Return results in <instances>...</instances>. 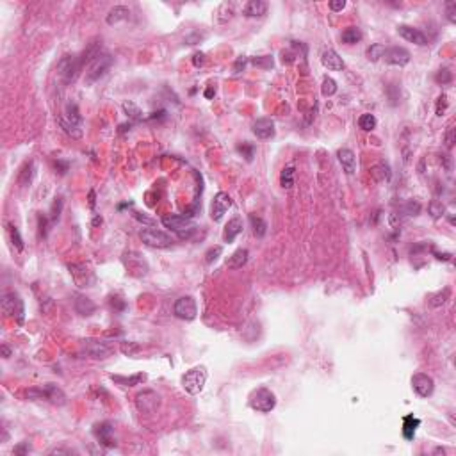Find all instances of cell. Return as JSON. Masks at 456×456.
Masks as SVG:
<instances>
[{
	"instance_id": "cell-1",
	"label": "cell",
	"mask_w": 456,
	"mask_h": 456,
	"mask_svg": "<svg viewBox=\"0 0 456 456\" xmlns=\"http://www.w3.org/2000/svg\"><path fill=\"white\" fill-rule=\"evenodd\" d=\"M161 221L168 230H171L182 241H191L200 228L191 218L180 216V214H164Z\"/></svg>"
},
{
	"instance_id": "cell-2",
	"label": "cell",
	"mask_w": 456,
	"mask_h": 456,
	"mask_svg": "<svg viewBox=\"0 0 456 456\" xmlns=\"http://www.w3.org/2000/svg\"><path fill=\"white\" fill-rule=\"evenodd\" d=\"M61 129L66 132L70 137L73 139H80L82 137V116H80V111H78L77 104L73 102H68L64 105V111L62 114L57 118Z\"/></svg>"
},
{
	"instance_id": "cell-3",
	"label": "cell",
	"mask_w": 456,
	"mask_h": 456,
	"mask_svg": "<svg viewBox=\"0 0 456 456\" xmlns=\"http://www.w3.org/2000/svg\"><path fill=\"white\" fill-rule=\"evenodd\" d=\"M25 398L31 399V401L45 399V401L56 404V406H64L66 401H68L66 394H64V392H62V390L54 383H45V385H39V387H31V389H27Z\"/></svg>"
},
{
	"instance_id": "cell-4",
	"label": "cell",
	"mask_w": 456,
	"mask_h": 456,
	"mask_svg": "<svg viewBox=\"0 0 456 456\" xmlns=\"http://www.w3.org/2000/svg\"><path fill=\"white\" fill-rule=\"evenodd\" d=\"M82 61L78 54H64L57 62V75L64 84H72L82 72Z\"/></svg>"
},
{
	"instance_id": "cell-5",
	"label": "cell",
	"mask_w": 456,
	"mask_h": 456,
	"mask_svg": "<svg viewBox=\"0 0 456 456\" xmlns=\"http://www.w3.org/2000/svg\"><path fill=\"white\" fill-rule=\"evenodd\" d=\"M2 312L5 316L15 317L18 324H23V319H25V305H23V300L20 298L18 292H4L2 294Z\"/></svg>"
},
{
	"instance_id": "cell-6",
	"label": "cell",
	"mask_w": 456,
	"mask_h": 456,
	"mask_svg": "<svg viewBox=\"0 0 456 456\" xmlns=\"http://www.w3.org/2000/svg\"><path fill=\"white\" fill-rule=\"evenodd\" d=\"M249 406L260 414H269L271 410H275L276 406V396L275 392H271L269 389L266 387H260V389L253 390L251 396H249Z\"/></svg>"
},
{
	"instance_id": "cell-7",
	"label": "cell",
	"mask_w": 456,
	"mask_h": 456,
	"mask_svg": "<svg viewBox=\"0 0 456 456\" xmlns=\"http://www.w3.org/2000/svg\"><path fill=\"white\" fill-rule=\"evenodd\" d=\"M114 62V57L107 52H102L96 59H95L91 64L88 66V72H86V84H95L96 80L104 77L105 73L109 72L111 66Z\"/></svg>"
},
{
	"instance_id": "cell-8",
	"label": "cell",
	"mask_w": 456,
	"mask_h": 456,
	"mask_svg": "<svg viewBox=\"0 0 456 456\" xmlns=\"http://www.w3.org/2000/svg\"><path fill=\"white\" fill-rule=\"evenodd\" d=\"M205 381H207V369L205 367L189 369V371L184 374V378H182L184 389H186L187 394H191V396L200 394L203 390V387H205Z\"/></svg>"
},
{
	"instance_id": "cell-9",
	"label": "cell",
	"mask_w": 456,
	"mask_h": 456,
	"mask_svg": "<svg viewBox=\"0 0 456 456\" xmlns=\"http://www.w3.org/2000/svg\"><path fill=\"white\" fill-rule=\"evenodd\" d=\"M141 241L150 246V248H157V249H164V248H171L173 246V239L171 235H168L166 232L162 230H157V228H145L141 232Z\"/></svg>"
},
{
	"instance_id": "cell-10",
	"label": "cell",
	"mask_w": 456,
	"mask_h": 456,
	"mask_svg": "<svg viewBox=\"0 0 456 456\" xmlns=\"http://www.w3.org/2000/svg\"><path fill=\"white\" fill-rule=\"evenodd\" d=\"M173 314L182 321H192L198 316V306L192 296H182L173 305Z\"/></svg>"
},
{
	"instance_id": "cell-11",
	"label": "cell",
	"mask_w": 456,
	"mask_h": 456,
	"mask_svg": "<svg viewBox=\"0 0 456 456\" xmlns=\"http://www.w3.org/2000/svg\"><path fill=\"white\" fill-rule=\"evenodd\" d=\"M82 347L86 355L95 360H104V358L111 357L114 351L111 344H107L105 341H98V339H86L82 342Z\"/></svg>"
},
{
	"instance_id": "cell-12",
	"label": "cell",
	"mask_w": 456,
	"mask_h": 456,
	"mask_svg": "<svg viewBox=\"0 0 456 456\" xmlns=\"http://www.w3.org/2000/svg\"><path fill=\"white\" fill-rule=\"evenodd\" d=\"M135 406L141 414H153L161 406V396L155 390H143L135 396Z\"/></svg>"
},
{
	"instance_id": "cell-13",
	"label": "cell",
	"mask_w": 456,
	"mask_h": 456,
	"mask_svg": "<svg viewBox=\"0 0 456 456\" xmlns=\"http://www.w3.org/2000/svg\"><path fill=\"white\" fill-rule=\"evenodd\" d=\"M68 269H70V275H72L73 282H75L80 289H84V287H91V285L96 282L95 273L89 269L86 264H70L68 266Z\"/></svg>"
},
{
	"instance_id": "cell-14",
	"label": "cell",
	"mask_w": 456,
	"mask_h": 456,
	"mask_svg": "<svg viewBox=\"0 0 456 456\" xmlns=\"http://www.w3.org/2000/svg\"><path fill=\"white\" fill-rule=\"evenodd\" d=\"M233 202L232 198H230V194L228 192H223L219 191L216 196H214L212 200V205H210V218H212V221H216V223H219L221 219H223V216L228 212V209L232 207Z\"/></svg>"
},
{
	"instance_id": "cell-15",
	"label": "cell",
	"mask_w": 456,
	"mask_h": 456,
	"mask_svg": "<svg viewBox=\"0 0 456 456\" xmlns=\"http://www.w3.org/2000/svg\"><path fill=\"white\" fill-rule=\"evenodd\" d=\"M93 435L95 438L98 440L100 446H104L105 449H113V447H116V438H114V428L111 422H98V424H95L93 428Z\"/></svg>"
},
{
	"instance_id": "cell-16",
	"label": "cell",
	"mask_w": 456,
	"mask_h": 456,
	"mask_svg": "<svg viewBox=\"0 0 456 456\" xmlns=\"http://www.w3.org/2000/svg\"><path fill=\"white\" fill-rule=\"evenodd\" d=\"M412 389L415 390V394L420 398H430L435 390V381L431 376L424 373H417L412 376Z\"/></svg>"
},
{
	"instance_id": "cell-17",
	"label": "cell",
	"mask_w": 456,
	"mask_h": 456,
	"mask_svg": "<svg viewBox=\"0 0 456 456\" xmlns=\"http://www.w3.org/2000/svg\"><path fill=\"white\" fill-rule=\"evenodd\" d=\"M381 59H385V62L390 66H406L410 62V52L403 47H392L385 50Z\"/></svg>"
},
{
	"instance_id": "cell-18",
	"label": "cell",
	"mask_w": 456,
	"mask_h": 456,
	"mask_svg": "<svg viewBox=\"0 0 456 456\" xmlns=\"http://www.w3.org/2000/svg\"><path fill=\"white\" fill-rule=\"evenodd\" d=\"M398 32H399V36L403 38V39H406L408 43H414V45H417V47H426V45L430 43L424 32L420 31V29H415V27L399 25L398 27Z\"/></svg>"
},
{
	"instance_id": "cell-19",
	"label": "cell",
	"mask_w": 456,
	"mask_h": 456,
	"mask_svg": "<svg viewBox=\"0 0 456 456\" xmlns=\"http://www.w3.org/2000/svg\"><path fill=\"white\" fill-rule=\"evenodd\" d=\"M251 130L259 139H271L275 135V123L271 118H259L253 123Z\"/></svg>"
},
{
	"instance_id": "cell-20",
	"label": "cell",
	"mask_w": 456,
	"mask_h": 456,
	"mask_svg": "<svg viewBox=\"0 0 456 456\" xmlns=\"http://www.w3.org/2000/svg\"><path fill=\"white\" fill-rule=\"evenodd\" d=\"M321 62H323V66L328 68V70H332V72H341V70H344V61H342V57L339 56L333 48H328V50H324V52L321 54Z\"/></svg>"
},
{
	"instance_id": "cell-21",
	"label": "cell",
	"mask_w": 456,
	"mask_h": 456,
	"mask_svg": "<svg viewBox=\"0 0 456 456\" xmlns=\"http://www.w3.org/2000/svg\"><path fill=\"white\" fill-rule=\"evenodd\" d=\"M267 2L264 0H249L248 4L243 7V15L246 18H262L267 13Z\"/></svg>"
},
{
	"instance_id": "cell-22",
	"label": "cell",
	"mask_w": 456,
	"mask_h": 456,
	"mask_svg": "<svg viewBox=\"0 0 456 456\" xmlns=\"http://www.w3.org/2000/svg\"><path fill=\"white\" fill-rule=\"evenodd\" d=\"M337 159L341 162L342 170L346 171L347 175H353L357 171V159H355V153L349 148H341L337 152Z\"/></svg>"
},
{
	"instance_id": "cell-23",
	"label": "cell",
	"mask_w": 456,
	"mask_h": 456,
	"mask_svg": "<svg viewBox=\"0 0 456 456\" xmlns=\"http://www.w3.org/2000/svg\"><path fill=\"white\" fill-rule=\"evenodd\" d=\"M243 219L239 218V216H235V218H232L230 221L227 223V227H225V232H223V241L225 243H233L235 241V237H237L239 233H243Z\"/></svg>"
},
{
	"instance_id": "cell-24",
	"label": "cell",
	"mask_w": 456,
	"mask_h": 456,
	"mask_svg": "<svg viewBox=\"0 0 456 456\" xmlns=\"http://www.w3.org/2000/svg\"><path fill=\"white\" fill-rule=\"evenodd\" d=\"M249 259V251L246 248H239L235 249L227 260V267L228 269H241L243 266H246Z\"/></svg>"
},
{
	"instance_id": "cell-25",
	"label": "cell",
	"mask_w": 456,
	"mask_h": 456,
	"mask_svg": "<svg viewBox=\"0 0 456 456\" xmlns=\"http://www.w3.org/2000/svg\"><path fill=\"white\" fill-rule=\"evenodd\" d=\"M129 18H130L129 7H125V5H114L113 9L107 13V16H105V21H107V25H116V23L129 20Z\"/></svg>"
},
{
	"instance_id": "cell-26",
	"label": "cell",
	"mask_w": 456,
	"mask_h": 456,
	"mask_svg": "<svg viewBox=\"0 0 456 456\" xmlns=\"http://www.w3.org/2000/svg\"><path fill=\"white\" fill-rule=\"evenodd\" d=\"M95 310H96V305L89 298H86V296H77L75 298V312L78 316L89 317L91 314H95Z\"/></svg>"
},
{
	"instance_id": "cell-27",
	"label": "cell",
	"mask_w": 456,
	"mask_h": 456,
	"mask_svg": "<svg viewBox=\"0 0 456 456\" xmlns=\"http://www.w3.org/2000/svg\"><path fill=\"white\" fill-rule=\"evenodd\" d=\"M420 426V419H417V417H414V415H404L403 417V437L406 438V440H414L415 437V431H417V428Z\"/></svg>"
},
{
	"instance_id": "cell-28",
	"label": "cell",
	"mask_w": 456,
	"mask_h": 456,
	"mask_svg": "<svg viewBox=\"0 0 456 456\" xmlns=\"http://www.w3.org/2000/svg\"><path fill=\"white\" fill-rule=\"evenodd\" d=\"M111 380H113L114 383L123 385V387H134V385H139L145 381L146 374L139 373V374H134V376H114V374H111Z\"/></svg>"
},
{
	"instance_id": "cell-29",
	"label": "cell",
	"mask_w": 456,
	"mask_h": 456,
	"mask_svg": "<svg viewBox=\"0 0 456 456\" xmlns=\"http://www.w3.org/2000/svg\"><path fill=\"white\" fill-rule=\"evenodd\" d=\"M362 38H363V34L358 27H347L346 31L341 34L342 43H346V45H355V43L362 41Z\"/></svg>"
},
{
	"instance_id": "cell-30",
	"label": "cell",
	"mask_w": 456,
	"mask_h": 456,
	"mask_svg": "<svg viewBox=\"0 0 456 456\" xmlns=\"http://www.w3.org/2000/svg\"><path fill=\"white\" fill-rule=\"evenodd\" d=\"M376 125H378V121L374 118V114H371V113H363L362 116L358 118V129L363 130V132H373V130L376 129Z\"/></svg>"
},
{
	"instance_id": "cell-31",
	"label": "cell",
	"mask_w": 456,
	"mask_h": 456,
	"mask_svg": "<svg viewBox=\"0 0 456 456\" xmlns=\"http://www.w3.org/2000/svg\"><path fill=\"white\" fill-rule=\"evenodd\" d=\"M249 223H251L253 233L257 237H264L266 232H267V223H266L264 219L257 216V214H249Z\"/></svg>"
},
{
	"instance_id": "cell-32",
	"label": "cell",
	"mask_w": 456,
	"mask_h": 456,
	"mask_svg": "<svg viewBox=\"0 0 456 456\" xmlns=\"http://www.w3.org/2000/svg\"><path fill=\"white\" fill-rule=\"evenodd\" d=\"M34 171H36V164H34V161L27 162L25 166H23V170L20 171V176H18V184H20L21 187L23 186H29L32 180V176H34Z\"/></svg>"
},
{
	"instance_id": "cell-33",
	"label": "cell",
	"mask_w": 456,
	"mask_h": 456,
	"mask_svg": "<svg viewBox=\"0 0 456 456\" xmlns=\"http://www.w3.org/2000/svg\"><path fill=\"white\" fill-rule=\"evenodd\" d=\"M371 175L374 176V180L378 182H389L390 180V168L383 162H380L371 170Z\"/></svg>"
},
{
	"instance_id": "cell-34",
	"label": "cell",
	"mask_w": 456,
	"mask_h": 456,
	"mask_svg": "<svg viewBox=\"0 0 456 456\" xmlns=\"http://www.w3.org/2000/svg\"><path fill=\"white\" fill-rule=\"evenodd\" d=\"M294 166H285L280 173V186L284 189H292L294 186Z\"/></svg>"
},
{
	"instance_id": "cell-35",
	"label": "cell",
	"mask_w": 456,
	"mask_h": 456,
	"mask_svg": "<svg viewBox=\"0 0 456 456\" xmlns=\"http://www.w3.org/2000/svg\"><path fill=\"white\" fill-rule=\"evenodd\" d=\"M123 111L132 121H143V111L134 104V102H123Z\"/></svg>"
},
{
	"instance_id": "cell-36",
	"label": "cell",
	"mask_w": 456,
	"mask_h": 456,
	"mask_svg": "<svg viewBox=\"0 0 456 456\" xmlns=\"http://www.w3.org/2000/svg\"><path fill=\"white\" fill-rule=\"evenodd\" d=\"M249 62H251L255 68H259V70H271V68L275 66V59H273V56L251 57V59H249Z\"/></svg>"
},
{
	"instance_id": "cell-37",
	"label": "cell",
	"mask_w": 456,
	"mask_h": 456,
	"mask_svg": "<svg viewBox=\"0 0 456 456\" xmlns=\"http://www.w3.org/2000/svg\"><path fill=\"white\" fill-rule=\"evenodd\" d=\"M420 214V203L415 200H410L401 207V214L399 216H406V218H415Z\"/></svg>"
},
{
	"instance_id": "cell-38",
	"label": "cell",
	"mask_w": 456,
	"mask_h": 456,
	"mask_svg": "<svg viewBox=\"0 0 456 456\" xmlns=\"http://www.w3.org/2000/svg\"><path fill=\"white\" fill-rule=\"evenodd\" d=\"M235 150H237L239 153H241V155H243L248 162L253 161V157H255V145H253V143H248V141L239 143V145L235 146Z\"/></svg>"
},
{
	"instance_id": "cell-39",
	"label": "cell",
	"mask_w": 456,
	"mask_h": 456,
	"mask_svg": "<svg viewBox=\"0 0 456 456\" xmlns=\"http://www.w3.org/2000/svg\"><path fill=\"white\" fill-rule=\"evenodd\" d=\"M385 45H381V43H374V45H371V47L367 48V59L369 61H373V62H376V61H380L381 57H383V54H385Z\"/></svg>"
},
{
	"instance_id": "cell-40",
	"label": "cell",
	"mask_w": 456,
	"mask_h": 456,
	"mask_svg": "<svg viewBox=\"0 0 456 456\" xmlns=\"http://www.w3.org/2000/svg\"><path fill=\"white\" fill-rule=\"evenodd\" d=\"M428 210H430L433 219H440L442 216H446V205L438 202V200H431L430 205H428Z\"/></svg>"
},
{
	"instance_id": "cell-41",
	"label": "cell",
	"mask_w": 456,
	"mask_h": 456,
	"mask_svg": "<svg viewBox=\"0 0 456 456\" xmlns=\"http://www.w3.org/2000/svg\"><path fill=\"white\" fill-rule=\"evenodd\" d=\"M7 232H9V235H11L13 246H15L18 251H21V249H23V239H21V235H20V230H18L15 225L7 223Z\"/></svg>"
},
{
	"instance_id": "cell-42",
	"label": "cell",
	"mask_w": 456,
	"mask_h": 456,
	"mask_svg": "<svg viewBox=\"0 0 456 456\" xmlns=\"http://www.w3.org/2000/svg\"><path fill=\"white\" fill-rule=\"evenodd\" d=\"M449 298H451V289H449V287H444V290L437 292L435 296H431L430 305L435 306V308H437V306H442L447 300H449Z\"/></svg>"
},
{
	"instance_id": "cell-43",
	"label": "cell",
	"mask_w": 456,
	"mask_h": 456,
	"mask_svg": "<svg viewBox=\"0 0 456 456\" xmlns=\"http://www.w3.org/2000/svg\"><path fill=\"white\" fill-rule=\"evenodd\" d=\"M321 93H323V96H333V95L337 93V82H335L332 77H326L323 80Z\"/></svg>"
},
{
	"instance_id": "cell-44",
	"label": "cell",
	"mask_w": 456,
	"mask_h": 456,
	"mask_svg": "<svg viewBox=\"0 0 456 456\" xmlns=\"http://www.w3.org/2000/svg\"><path fill=\"white\" fill-rule=\"evenodd\" d=\"M119 349H121V353L127 355V357H134V355H137V353L141 351V346L137 342H121V344H119Z\"/></svg>"
},
{
	"instance_id": "cell-45",
	"label": "cell",
	"mask_w": 456,
	"mask_h": 456,
	"mask_svg": "<svg viewBox=\"0 0 456 456\" xmlns=\"http://www.w3.org/2000/svg\"><path fill=\"white\" fill-rule=\"evenodd\" d=\"M435 80H437V84L447 86V84L453 82V72H451V70H447V68H442V70H438V72H437Z\"/></svg>"
},
{
	"instance_id": "cell-46",
	"label": "cell",
	"mask_w": 456,
	"mask_h": 456,
	"mask_svg": "<svg viewBox=\"0 0 456 456\" xmlns=\"http://www.w3.org/2000/svg\"><path fill=\"white\" fill-rule=\"evenodd\" d=\"M221 253H223V248H221V246H214V248H210L207 253H205V262H207V264H214V262L221 257Z\"/></svg>"
},
{
	"instance_id": "cell-47",
	"label": "cell",
	"mask_w": 456,
	"mask_h": 456,
	"mask_svg": "<svg viewBox=\"0 0 456 456\" xmlns=\"http://www.w3.org/2000/svg\"><path fill=\"white\" fill-rule=\"evenodd\" d=\"M61 210H62V198H56V202L52 203V209H50V221L52 223H56L57 219H59Z\"/></svg>"
},
{
	"instance_id": "cell-48",
	"label": "cell",
	"mask_w": 456,
	"mask_h": 456,
	"mask_svg": "<svg viewBox=\"0 0 456 456\" xmlns=\"http://www.w3.org/2000/svg\"><path fill=\"white\" fill-rule=\"evenodd\" d=\"M446 15H447V20L451 21V23H456V2H447L446 4Z\"/></svg>"
},
{
	"instance_id": "cell-49",
	"label": "cell",
	"mask_w": 456,
	"mask_h": 456,
	"mask_svg": "<svg viewBox=\"0 0 456 456\" xmlns=\"http://www.w3.org/2000/svg\"><path fill=\"white\" fill-rule=\"evenodd\" d=\"M246 64H248V57L239 56L237 59H235V62H233V73H241L244 68H246Z\"/></svg>"
},
{
	"instance_id": "cell-50",
	"label": "cell",
	"mask_w": 456,
	"mask_h": 456,
	"mask_svg": "<svg viewBox=\"0 0 456 456\" xmlns=\"http://www.w3.org/2000/svg\"><path fill=\"white\" fill-rule=\"evenodd\" d=\"M446 109H447V96L446 95H440L438 102H437V116H442V114L446 113Z\"/></svg>"
},
{
	"instance_id": "cell-51",
	"label": "cell",
	"mask_w": 456,
	"mask_h": 456,
	"mask_svg": "<svg viewBox=\"0 0 456 456\" xmlns=\"http://www.w3.org/2000/svg\"><path fill=\"white\" fill-rule=\"evenodd\" d=\"M111 308H114L116 312H123L127 308V303H125L121 298H111Z\"/></svg>"
},
{
	"instance_id": "cell-52",
	"label": "cell",
	"mask_w": 456,
	"mask_h": 456,
	"mask_svg": "<svg viewBox=\"0 0 456 456\" xmlns=\"http://www.w3.org/2000/svg\"><path fill=\"white\" fill-rule=\"evenodd\" d=\"M328 5H330V9H332L333 13H339V11H342L346 7V0H332Z\"/></svg>"
},
{
	"instance_id": "cell-53",
	"label": "cell",
	"mask_w": 456,
	"mask_h": 456,
	"mask_svg": "<svg viewBox=\"0 0 456 456\" xmlns=\"http://www.w3.org/2000/svg\"><path fill=\"white\" fill-rule=\"evenodd\" d=\"M205 36H200V32H192V34H189V36H186V39L184 41L187 43V45H196V43H200V39H203Z\"/></svg>"
},
{
	"instance_id": "cell-54",
	"label": "cell",
	"mask_w": 456,
	"mask_h": 456,
	"mask_svg": "<svg viewBox=\"0 0 456 456\" xmlns=\"http://www.w3.org/2000/svg\"><path fill=\"white\" fill-rule=\"evenodd\" d=\"M205 61H207V59H205V54H203V52H196L194 56H192V64H194L196 68L203 66V64H205Z\"/></svg>"
},
{
	"instance_id": "cell-55",
	"label": "cell",
	"mask_w": 456,
	"mask_h": 456,
	"mask_svg": "<svg viewBox=\"0 0 456 456\" xmlns=\"http://www.w3.org/2000/svg\"><path fill=\"white\" fill-rule=\"evenodd\" d=\"M453 145H455V129L449 127V130H447V134H446V148L451 150Z\"/></svg>"
},
{
	"instance_id": "cell-56",
	"label": "cell",
	"mask_w": 456,
	"mask_h": 456,
	"mask_svg": "<svg viewBox=\"0 0 456 456\" xmlns=\"http://www.w3.org/2000/svg\"><path fill=\"white\" fill-rule=\"evenodd\" d=\"M29 451H31V444L29 442H21L20 446L15 447V455H27Z\"/></svg>"
},
{
	"instance_id": "cell-57",
	"label": "cell",
	"mask_w": 456,
	"mask_h": 456,
	"mask_svg": "<svg viewBox=\"0 0 456 456\" xmlns=\"http://www.w3.org/2000/svg\"><path fill=\"white\" fill-rule=\"evenodd\" d=\"M75 451H72V449H66V447H54V449H50L48 451V455H73Z\"/></svg>"
},
{
	"instance_id": "cell-58",
	"label": "cell",
	"mask_w": 456,
	"mask_h": 456,
	"mask_svg": "<svg viewBox=\"0 0 456 456\" xmlns=\"http://www.w3.org/2000/svg\"><path fill=\"white\" fill-rule=\"evenodd\" d=\"M56 170L61 173V175H64L68 171V162H64V161H61V159H57V162H56Z\"/></svg>"
},
{
	"instance_id": "cell-59",
	"label": "cell",
	"mask_w": 456,
	"mask_h": 456,
	"mask_svg": "<svg viewBox=\"0 0 456 456\" xmlns=\"http://www.w3.org/2000/svg\"><path fill=\"white\" fill-rule=\"evenodd\" d=\"M134 218L137 219V221H141V223H145V225H153V221H152L150 218H146V216H141V214H137V212L134 214Z\"/></svg>"
},
{
	"instance_id": "cell-60",
	"label": "cell",
	"mask_w": 456,
	"mask_h": 456,
	"mask_svg": "<svg viewBox=\"0 0 456 456\" xmlns=\"http://www.w3.org/2000/svg\"><path fill=\"white\" fill-rule=\"evenodd\" d=\"M0 349H2V357H4V358H9L11 357V349L5 346V344H2V347H0Z\"/></svg>"
},
{
	"instance_id": "cell-61",
	"label": "cell",
	"mask_w": 456,
	"mask_h": 456,
	"mask_svg": "<svg viewBox=\"0 0 456 456\" xmlns=\"http://www.w3.org/2000/svg\"><path fill=\"white\" fill-rule=\"evenodd\" d=\"M438 260H451V253H435Z\"/></svg>"
},
{
	"instance_id": "cell-62",
	"label": "cell",
	"mask_w": 456,
	"mask_h": 456,
	"mask_svg": "<svg viewBox=\"0 0 456 456\" xmlns=\"http://www.w3.org/2000/svg\"><path fill=\"white\" fill-rule=\"evenodd\" d=\"M95 191H89V205H91V209H95Z\"/></svg>"
},
{
	"instance_id": "cell-63",
	"label": "cell",
	"mask_w": 456,
	"mask_h": 456,
	"mask_svg": "<svg viewBox=\"0 0 456 456\" xmlns=\"http://www.w3.org/2000/svg\"><path fill=\"white\" fill-rule=\"evenodd\" d=\"M214 95H216V91H214L212 88H209L207 91H205V98H212Z\"/></svg>"
}]
</instances>
